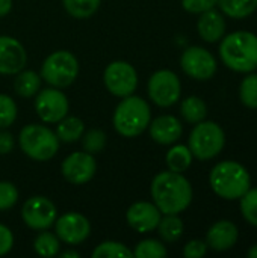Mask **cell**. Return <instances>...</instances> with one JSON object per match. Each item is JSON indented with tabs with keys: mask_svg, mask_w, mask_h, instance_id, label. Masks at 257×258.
<instances>
[{
	"mask_svg": "<svg viewBox=\"0 0 257 258\" xmlns=\"http://www.w3.org/2000/svg\"><path fill=\"white\" fill-rule=\"evenodd\" d=\"M226 20L223 12L214 9H209L206 12L200 14V18L197 21V30L203 41L214 44L217 41H221V38L226 35Z\"/></svg>",
	"mask_w": 257,
	"mask_h": 258,
	"instance_id": "19",
	"label": "cell"
},
{
	"mask_svg": "<svg viewBox=\"0 0 257 258\" xmlns=\"http://www.w3.org/2000/svg\"><path fill=\"white\" fill-rule=\"evenodd\" d=\"M150 121V104L142 97L135 94L121 98L112 115V125L115 132L126 139L141 136L148 128Z\"/></svg>",
	"mask_w": 257,
	"mask_h": 258,
	"instance_id": "3",
	"label": "cell"
},
{
	"mask_svg": "<svg viewBox=\"0 0 257 258\" xmlns=\"http://www.w3.org/2000/svg\"><path fill=\"white\" fill-rule=\"evenodd\" d=\"M18 116V107L14 98L0 92V128H9Z\"/></svg>",
	"mask_w": 257,
	"mask_h": 258,
	"instance_id": "32",
	"label": "cell"
},
{
	"mask_svg": "<svg viewBox=\"0 0 257 258\" xmlns=\"http://www.w3.org/2000/svg\"><path fill=\"white\" fill-rule=\"evenodd\" d=\"M14 6V0H0V18L6 17Z\"/></svg>",
	"mask_w": 257,
	"mask_h": 258,
	"instance_id": "39",
	"label": "cell"
},
{
	"mask_svg": "<svg viewBox=\"0 0 257 258\" xmlns=\"http://www.w3.org/2000/svg\"><path fill=\"white\" fill-rule=\"evenodd\" d=\"M217 5L224 15L235 20L247 18L257 9V0H218Z\"/></svg>",
	"mask_w": 257,
	"mask_h": 258,
	"instance_id": "26",
	"label": "cell"
},
{
	"mask_svg": "<svg viewBox=\"0 0 257 258\" xmlns=\"http://www.w3.org/2000/svg\"><path fill=\"white\" fill-rule=\"evenodd\" d=\"M20 198V192L17 186L11 181L0 180V212L11 210Z\"/></svg>",
	"mask_w": 257,
	"mask_h": 258,
	"instance_id": "34",
	"label": "cell"
},
{
	"mask_svg": "<svg viewBox=\"0 0 257 258\" xmlns=\"http://www.w3.org/2000/svg\"><path fill=\"white\" fill-rule=\"evenodd\" d=\"M239 98L248 109H257V74H250L242 79L239 86Z\"/></svg>",
	"mask_w": 257,
	"mask_h": 258,
	"instance_id": "31",
	"label": "cell"
},
{
	"mask_svg": "<svg viewBox=\"0 0 257 258\" xmlns=\"http://www.w3.org/2000/svg\"><path fill=\"white\" fill-rule=\"evenodd\" d=\"M150 195L162 215H180L192 203V186L189 180L173 171L156 174L150 184Z\"/></svg>",
	"mask_w": 257,
	"mask_h": 258,
	"instance_id": "1",
	"label": "cell"
},
{
	"mask_svg": "<svg viewBox=\"0 0 257 258\" xmlns=\"http://www.w3.org/2000/svg\"><path fill=\"white\" fill-rule=\"evenodd\" d=\"M161 218H162L161 210L155 206V203H148V201H136L126 212L127 225L139 234H147L155 231L158 228Z\"/></svg>",
	"mask_w": 257,
	"mask_h": 258,
	"instance_id": "15",
	"label": "cell"
},
{
	"mask_svg": "<svg viewBox=\"0 0 257 258\" xmlns=\"http://www.w3.org/2000/svg\"><path fill=\"white\" fill-rule=\"evenodd\" d=\"M192 153L189 150L188 145H182V144H173L171 148L167 151L165 154V163L167 168L173 172H180L183 174L185 171L189 169V166L192 165Z\"/></svg>",
	"mask_w": 257,
	"mask_h": 258,
	"instance_id": "22",
	"label": "cell"
},
{
	"mask_svg": "<svg viewBox=\"0 0 257 258\" xmlns=\"http://www.w3.org/2000/svg\"><path fill=\"white\" fill-rule=\"evenodd\" d=\"M247 255L251 258H257V245H253L250 249H248V252H247Z\"/></svg>",
	"mask_w": 257,
	"mask_h": 258,
	"instance_id": "41",
	"label": "cell"
},
{
	"mask_svg": "<svg viewBox=\"0 0 257 258\" xmlns=\"http://www.w3.org/2000/svg\"><path fill=\"white\" fill-rule=\"evenodd\" d=\"M209 184L220 198L235 201L251 187V177L244 165L235 160H224L212 168Z\"/></svg>",
	"mask_w": 257,
	"mask_h": 258,
	"instance_id": "4",
	"label": "cell"
},
{
	"mask_svg": "<svg viewBox=\"0 0 257 258\" xmlns=\"http://www.w3.org/2000/svg\"><path fill=\"white\" fill-rule=\"evenodd\" d=\"M14 248V233L9 227L0 222V257L9 254Z\"/></svg>",
	"mask_w": 257,
	"mask_h": 258,
	"instance_id": "37",
	"label": "cell"
},
{
	"mask_svg": "<svg viewBox=\"0 0 257 258\" xmlns=\"http://www.w3.org/2000/svg\"><path fill=\"white\" fill-rule=\"evenodd\" d=\"M92 258H132L133 251L117 240H105L92 249Z\"/></svg>",
	"mask_w": 257,
	"mask_h": 258,
	"instance_id": "28",
	"label": "cell"
},
{
	"mask_svg": "<svg viewBox=\"0 0 257 258\" xmlns=\"http://www.w3.org/2000/svg\"><path fill=\"white\" fill-rule=\"evenodd\" d=\"M238 239H239V230L230 221H218L206 233L208 248L217 252L232 249L236 245Z\"/></svg>",
	"mask_w": 257,
	"mask_h": 258,
	"instance_id": "18",
	"label": "cell"
},
{
	"mask_svg": "<svg viewBox=\"0 0 257 258\" xmlns=\"http://www.w3.org/2000/svg\"><path fill=\"white\" fill-rule=\"evenodd\" d=\"M27 51L26 47L14 36H0V74L15 76L18 71L26 68Z\"/></svg>",
	"mask_w": 257,
	"mask_h": 258,
	"instance_id": "16",
	"label": "cell"
},
{
	"mask_svg": "<svg viewBox=\"0 0 257 258\" xmlns=\"http://www.w3.org/2000/svg\"><path fill=\"white\" fill-rule=\"evenodd\" d=\"M97 172L95 156L86 151H74L68 154L61 163V174L64 180L74 186L89 183Z\"/></svg>",
	"mask_w": 257,
	"mask_h": 258,
	"instance_id": "13",
	"label": "cell"
},
{
	"mask_svg": "<svg viewBox=\"0 0 257 258\" xmlns=\"http://www.w3.org/2000/svg\"><path fill=\"white\" fill-rule=\"evenodd\" d=\"M59 255L62 258H79L80 257V254L77 252V251H74V249H67V251H62V252H59Z\"/></svg>",
	"mask_w": 257,
	"mask_h": 258,
	"instance_id": "40",
	"label": "cell"
},
{
	"mask_svg": "<svg viewBox=\"0 0 257 258\" xmlns=\"http://www.w3.org/2000/svg\"><path fill=\"white\" fill-rule=\"evenodd\" d=\"M147 92L150 101H153L158 107H171L180 100L182 83L174 71L158 70L148 79Z\"/></svg>",
	"mask_w": 257,
	"mask_h": 258,
	"instance_id": "8",
	"label": "cell"
},
{
	"mask_svg": "<svg viewBox=\"0 0 257 258\" xmlns=\"http://www.w3.org/2000/svg\"><path fill=\"white\" fill-rule=\"evenodd\" d=\"M180 115L183 119L189 124H197L200 121H204L208 116V106L203 98L197 95L186 97L180 103Z\"/></svg>",
	"mask_w": 257,
	"mask_h": 258,
	"instance_id": "24",
	"label": "cell"
},
{
	"mask_svg": "<svg viewBox=\"0 0 257 258\" xmlns=\"http://www.w3.org/2000/svg\"><path fill=\"white\" fill-rule=\"evenodd\" d=\"M14 147H15L14 135L6 128H0V156H6L12 153Z\"/></svg>",
	"mask_w": 257,
	"mask_h": 258,
	"instance_id": "38",
	"label": "cell"
},
{
	"mask_svg": "<svg viewBox=\"0 0 257 258\" xmlns=\"http://www.w3.org/2000/svg\"><path fill=\"white\" fill-rule=\"evenodd\" d=\"M220 57L224 65L236 73H251L257 68V36L239 30L221 38Z\"/></svg>",
	"mask_w": 257,
	"mask_h": 258,
	"instance_id": "2",
	"label": "cell"
},
{
	"mask_svg": "<svg viewBox=\"0 0 257 258\" xmlns=\"http://www.w3.org/2000/svg\"><path fill=\"white\" fill-rule=\"evenodd\" d=\"M156 230L164 242L174 243L183 236L185 225L183 221L179 218V215H162Z\"/></svg>",
	"mask_w": 257,
	"mask_h": 258,
	"instance_id": "23",
	"label": "cell"
},
{
	"mask_svg": "<svg viewBox=\"0 0 257 258\" xmlns=\"http://www.w3.org/2000/svg\"><path fill=\"white\" fill-rule=\"evenodd\" d=\"M61 243L56 233L42 230L33 239V251L41 257H56L61 252Z\"/></svg>",
	"mask_w": 257,
	"mask_h": 258,
	"instance_id": "25",
	"label": "cell"
},
{
	"mask_svg": "<svg viewBox=\"0 0 257 258\" xmlns=\"http://www.w3.org/2000/svg\"><path fill=\"white\" fill-rule=\"evenodd\" d=\"M21 221L33 231L50 230L58 218L55 203L44 195H33L27 198L20 210Z\"/></svg>",
	"mask_w": 257,
	"mask_h": 258,
	"instance_id": "10",
	"label": "cell"
},
{
	"mask_svg": "<svg viewBox=\"0 0 257 258\" xmlns=\"http://www.w3.org/2000/svg\"><path fill=\"white\" fill-rule=\"evenodd\" d=\"M208 252V243L203 240H189L183 246V257L185 258H201Z\"/></svg>",
	"mask_w": 257,
	"mask_h": 258,
	"instance_id": "36",
	"label": "cell"
},
{
	"mask_svg": "<svg viewBox=\"0 0 257 258\" xmlns=\"http://www.w3.org/2000/svg\"><path fill=\"white\" fill-rule=\"evenodd\" d=\"M218 0H182V6L189 14H201L217 6Z\"/></svg>",
	"mask_w": 257,
	"mask_h": 258,
	"instance_id": "35",
	"label": "cell"
},
{
	"mask_svg": "<svg viewBox=\"0 0 257 258\" xmlns=\"http://www.w3.org/2000/svg\"><path fill=\"white\" fill-rule=\"evenodd\" d=\"M138 73L127 60H114L103 71V83L109 94L118 98L135 94L138 88Z\"/></svg>",
	"mask_w": 257,
	"mask_h": 258,
	"instance_id": "9",
	"label": "cell"
},
{
	"mask_svg": "<svg viewBox=\"0 0 257 258\" xmlns=\"http://www.w3.org/2000/svg\"><path fill=\"white\" fill-rule=\"evenodd\" d=\"M18 147L29 159L35 162H47L59 151L61 141L50 127L32 122L20 130Z\"/></svg>",
	"mask_w": 257,
	"mask_h": 258,
	"instance_id": "5",
	"label": "cell"
},
{
	"mask_svg": "<svg viewBox=\"0 0 257 258\" xmlns=\"http://www.w3.org/2000/svg\"><path fill=\"white\" fill-rule=\"evenodd\" d=\"M226 145V133L220 124L214 121H200L188 139V147L192 156L198 160H211L217 157Z\"/></svg>",
	"mask_w": 257,
	"mask_h": 258,
	"instance_id": "7",
	"label": "cell"
},
{
	"mask_svg": "<svg viewBox=\"0 0 257 258\" xmlns=\"http://www.w3.org/2000/svg\"><path fill=\"white\" fill-rule=\"evenodd\" d=\"M79 60L70 50H56L50 53L41 63V79L53 88H68L79 76Z\"/></svg>",
	"mask_w": 257,
	"mask_h": 258,
	"instance_id": "6",
	"label": "cell"
},
{
	"mask_svg": "<svg viewBox=\"0 0 257 258\" xmlns=\"http://www.w3.org/2000/svg\"><path fill=\"white\" fill-rule=\"evenodd\" d=\"M241 213L244 219L253 225L257 227V187L248 189L241 198Z\"/></svg>",
	"mask_w": 257,
	"mask_h": 258,
	"instance_id": "33",
	"label": "cell"
},
{
	"mask_svg": "<svg viewBox=\"0 0 257 258\" xmlns=\"http://www.w3.org/2000/svg\"><path fill=\"white\" fill-rule=\"evenodd\" d=\"M35 112L44 124H56L70 112L68 97L59 88L39 89L33 101Z\"/></svg>",
	"mask_w": 257,
	"mask_h": 258,
	"instance_id": "11",
	"label": "cell"
},
{
	"mask_svg": "<svg viewBox=\"0 0 257 258\" xmlns=\"http://www.w3.org/2000/svg\"><path fill=\"white\" fill-rule=\"evenodd\" d=\"M101 0H62L64 9L74 20H88L100 8Z\"/></svg>",
	"mask_w": 257,
	"mask_h": 258,
	"instance_id": "27",
	"label": "cell"
},
{
	"mask_svg": "<svg viewBox=\"0 0 257 258\" xmlns=\"http://www.w3.org/2000/svg\"><path fill=\"white\" fill-rule=\"evenodd\" d=\"M41 76L33 70L23 68L14 76V91L21 98H32L41 89Z\"/></svg>",
	"mask_w": 257,
	"mask_h": 258,
	"instance_id": "20",
	"label": "cell"
},
{
	"mask_svg": "<svg viewBox=\"0 0 257 258\" xmlns=\"http://www.w3.org/2000/svg\"><path fill=\"white\" fill-rule=\"evenodd\" d=\"M132 251L136 258H165L168 255L167 246L159 239H144Z\"/></svg>",
	"mask_w": 257,
	"mask_h": 258,
	"instance_id": "30",
	"label": "cell"
},
{
	"mask_svg": "<svg viewBox=\"0 0 257 258\" xmlns=\"http://www.w3.org/2000/svg\"><path fill=\"white\" fill-rule=\"evenodd\" d=\"M148 133L153 142L159 145H173L183 135V125L174 115H161L150 121Z\"/></svg>",
	"mask_w": 257,
	"mask_h": 258,
	"instance_id": "17",
	"label": "cell"
},
{
	"mask_svg": "<svg viewBox=\"0 0 257 258\" xmlns=\"http://www.w3.org/2000/svg\"><path fill=\"white\" fill-rule=\"evenodd\" d=\"M86 127L85 122L77 116H64L59 122H56V136L64 144H74L80 141L82 135L85 133Z\"/></svg>",
	"mask_w": 257,
	"mask_h": 258,
	"instance_id": "21",
	"label": "cell"
},
{
	"mask_svg": "<svg viewBox=\"0 0 257 258\" xmlns=\"http://www.w3.org/2000/svg\"><path fill=\"white\" fill-rule=\"evenodd\" d=\"M53 227L59 240L70 246L83 243L91 234L89 219L79 212H67L58 216Z\"/></svg>",
	"mask_w": 257,
	"mask_h": 258,
	"instance_id": "14",
	"label": "cell"
},
{
	"mask_svg": "<svg viewBox=\"0 0 257 258\" xmlns=\"http://www.w3.org/2000/svg\"><path fill=\"white\" fill-rule=\"evenodd\" d=\"M180 67L186 76L194 80H209L217 73V59L214 54L198 45L188 47L180 56Z\"/></svg>",
	"mask_w": 257,
	"mask_h": 258,
	"instance_id": "12",
	"label": "cell"
},
{
	"mask_svg": "<svg viewBox=\"0 0 257 258\" xmlns=\"http://www.w3.org/2000/svg\"><path fill=\"white\" fill-rule=\"evenodd\" d=\"M82 142V150L95 156L100 154L106 145H108V135L101 128H89L85 130V133L80 138Z\"/></svg>",
	"mask_w": 257,
	"mask_h": 258,
	"instance_id": "29",
	"label": "cell"
}]
</instances>
